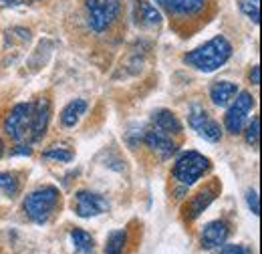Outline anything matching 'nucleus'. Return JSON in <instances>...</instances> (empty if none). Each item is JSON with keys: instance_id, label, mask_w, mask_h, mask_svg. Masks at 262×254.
Masks as SVG:
<instances>
[{"instance_id": "nucleus-10", "label": "nucleus", "mask_w": 262, "mask_h": 254, "mask_svg": "<svg viewBox=\"0 0 262 254\" xmlns=\"http://www.w3.org/2000/svg\"><path fill=\"white\" fill-rule=\"evenodd\" d=\"M143 141L154 154H158L162 159L171 158L176 154V150H178V143L173 141V137L164 133V131H160V129H156V127H151V129H147L143 133Z\"/></svg>"}, {"instance_id": "nucleus-16", "label": "nucleus", "mask_w": 262, "mask_h": 254, "mask_svg": "<svg viewBox=\"0 0 262 254\" xmlns=\"http://www.w3.org/2000/svg\"><path fill=\"white\" fill-rule=\"evenodd\" d=\"M85 111H87V101H83V99L71 101L61 111V123L65 127H75L79 123V119L85 115Z\"/></svg>"}, {"instance_id": "nucleus-6", "label": "nucleus", "mask_w": 262, "mask_h": 254, "mask_svg": "<svg viewBox=\"0 0 262 254\" xmlns=\"http://www.w3.org/2000/svg\"><path fill=\"white\" fill-rule=\"evenodd\" d=\"M254 107V97L250 95L248 91H238L236 97H234V103L230 105L228 113L224 117V125H226V131L232 133V135H238L242 133V129L248 121V113L252 111Z\"/></svg>"}, {"instance_id": "nucleus-22", "label": "nucleus", "mask_w": 262, "mask_h": 254, "mask_svg": "<svg viewBox=\"0 0 262 254\" xmlns=\"http://www.w3.org/2000/svg\"><path fill=\"white\" fill-rule=\"evenodd\" d=\"M240 8H242V12H244L254 25H258V16H260V14H258V6H256V4H252L250 0H242V2H240Z\"/></svg>"}, {"instance_id": "nucleus-23", "label": "nucleus", "mask_w": 262, "mask_h": 254, "mask_svg": "<svg viewBox=\"0 0 262 254\" xmlns=\"http://www.w3.org/2000/svg\"><path fill=\"white\" fill-rule=\"evenodd\" d=\"M220 254H252V250L244 244H222L220 246Z\"/></svg>"}, {"instance_id": "nucleus-1", "label": "nucleus", "mask_w": 262, "mask_h": 254, "mask_svg": "<svg viewBox=\"0 0 262 254\" xmlns=\"http://www.w3.org/2000/svg\"><path fill=\"white\" fill-rule=\"evenodd\" d=\"M49 119H51L49 99L40 97L31 103H18L4 117V133L14 143L31 145L45 135L49 127Z\"/></svg>"}, {"instance_id": "nucleus-4", "label": "nucleus", "mask_w": 262, "mask_h": 254, "mask_svg": "<svg viewBox=\"0 0 262 254\" xmlns=\"http://www.w3.org/2000/svg\"><path fill=\"white\" fill-rule=\"evenodd\" d=\"M210 170V159L198 152H186L176 159L171 176L176 182H180L182 186L190 188L194 186L198 180H202L206 176V172Z\"/></svg>"}, {"instance_id": "nucleus-17", "label": "nucleus", "mask_w": 262, "mask_h": 254, "mask_svg": "<svg viewBox=\"0 0 262 254\" xmlns=\"http://www.w3.org/2000/svg\"><path fill=\"white\" fill-rule=\"evenodd\" d=\"M71 240H73V246L79 254H93L95 252V242H93V236L81 228H73L71 230Z\"/></svg>"}, {"instance_id": "nucleus-15", "label": "nucleus", "mask_w": 262, "mask_h": 254, "mask_svg": "<svg viewBox=\"0 0 262 254\" xmlns=\"http://www.w3.org/2000/svg\"><path fill=\"white\" fill-rule=\"evenodd\" d=\"M135 18L141 27H158L162 23V12L147 0L135 2Z\"/></svg>"}, {"instance_id": "nucleus-8", "label": "nucleus", "mask_w": 262, "mask_h": 254, "mask_svg": "<svg viewBox=\"0 0 262 254\" xmlns=\"http://www.w3.org/2000/svg\"><path fill=\"white\" fill-rule=\"evenodd\" d=\"M75 214L81 218H91V216H99L103 212L109 210V202L95 192L81 190L75 194V202H73Z\"/></svg>"}, {"instance_id": "nucleus-26", "label": "nucleus", "mask_w": 262, "mask_h": 254, "mask_svg": "<svg viewBox=\"0 0 262 254\" xmlns=\"http://www.w3.org/2000/svg\"><path fill=\"white\" fill-rule=\"evenodd\" d=\"M0 2H4V4H8V6H16V4H23L25 0H0Z\"/></svg>"}, {"instance_id": "nucleus-11", "label": "nucleus", "mask_w": 262, "mask_h": 254, "mask_svg": "<svg viewBox=\"0 0 262 254\" xmlns=\"http://www.w3.org/2000/svg\"><path fill=\"white\" fill-rule=\"evenodd\" d=\"M176 18H194L204 12L208 0H156Z\"/></svg>"}, {"instance_id": "nucleus-24", "label": "nucleus", "mask_w": 262, "mask_h": 254, "mask_svg": "<svg viewBox=\"0 0 262 254\" xmlns=\"http://www.w3.org/2000/svg\"><path fill=\"white\" fill-rule=\"evenodd\" d=\"M246 202H248V208L252 210V214L254 216H258L260 214V206H258V194L254 190H248L246 194Z\"/></svg>"}, {"instance_id": "nucleus-9", "label": "nucleus", "mask_w": 262, "mask_h": 254, "mask_svg": "<svg viewBox=\"0 0 262 254\" xmlns=\"http://www.w3.org/2000/svg\"><path fill=\"white\" fill-rule=\"evenodd\" d=\"M230 236V226L226 220H212L202 228V234H200V244L202 248L206 250H212V248H220Z\"/></svg>"}, {"instance_id": "nucleus-5", "label": "nucleus", "mask_w": 262, "mask_h": 254, "mask_svg": "<svg viewBox=\"0 0 262 254\" xmlns=\"http://www.w3.org/2000/svg\"><path fill=\"white\" fill-rule=\"evenodd\" d=\"M121 10V0H85L87 25L93 32H105L113 27Z\"/></svg>"}, {"instance_id": "nucleus-27", "label": "nucleus", "mask_w": 262, "mask_h": 254, "mask_svg": "<svg viewBox=\"0 0 262 254\" xmlns=\"http://www.w3.org/2000/svg\"><path fill=\"white\" fill-rule=\"evenodd\" d=\"M2 156H4V141L0 139V158H2Z\"/></svg>"}, {"instance_id": "nucleus-25", "label": "nucleus", "mask_w": 262, "mask_h": 254, "mask_svg": "<svg viewBox=\"0 0 262 254\" xmlns=\"http://www.w3.org/2000/svg\"><path fill=\"white\" fill-rule=\"evenodd\" d=\"M250 83L252 85H260V67L258 65H254L252 71H250Z\"/></svg>"}, {"instance_id": "nucleus-13", "label": "nucleus", "mask_w": 262, "mask_h": 254, "mask_svg": "<svg viewBox=\"0 0 262 254\" xmlns=\"http://www.w3.org/2000/svg\"><path fill=\"white\" fill-rule=\"evenodd\" d=\"M151 125L160 131H164L167 135H180L182 133V121L178 119V115L169 109H158L151 115Z\"/></svg>"}, {"instance_id": "nucleus-20", "label": "nucleus", "mask_w": 262, "mask_h": 254, "mask_svg": "<svg viewBox=\"0 0 262 254\" xmlns=\"http://www.w3.org/2000/svg\"><path fill=\"white\" fill-rule=\"evenodd\" d=\"M42 158L45 159H53V161H61V163H67L73 159V152L65 147V145H53L49 147L47 152H42Z\"/></svg>"}, {"instance_id": "nucleus-19", "label": "nucleus", "mask_w": 262, "mask_h": 254, "mask_svg": "<svg viewBox=\"0 0 262 254\" xmlns=\"http://www.w3.org/2000/svg\"><path fill=\"white\" fill-rule=\"evenodd\" d=\"M0 190L4 192L8 198H14L20 190L18 176L12 172H0Z\"/></svg>"}, {"instance_id": "nucleus-12", "label": "nucleus", "mask_w": 262, "mask_h": 254, "mask_svg": "<svg viewBox=\"0 0 262 254\" xmlns=\"http://www.w3.org/2000/svg\"><path fill=\"white\" fill-rule=\"evenodd\" d=\"M218 190H220L218 184H212V186L202 188L196 196H192V200L186 204V218H188V220H196L198 216L216 200Z\"/></svg>"}, {"instance_id": "nucleus-2", "label": "nucleus", "mask_w": 262, "mask_h": 254, "mask_svg": "<svg viewBox=\"0 0 262 254\" xmlns=\"http://www.w3.org/2000/svg\"><path fill=\"white\" fill-rule=\"evenodd\" d=\"M232 57V45L226 36L218 34L212 40H208L206 45L198 47L194 51H190L188 55H184V63L194 67L198 71L204 73H212L216 69H220L222 65H226Z\"/></svg>"}, {"instance_id": "nucleus-7", "label": "nucleus", "mask_w": 262, "mask_h": 254, "mask_svg": "<svg viewBox=\"0 0 262 254\" xmlns=\"http://www.w3.org/2000/svg\"><path fill=\"white\" fill-rule=\"evenodd\" d=\"M188 123L206 141H220L222 139V127H220V123L214 121L210 117V113L204 107H200V105H192V109L188 113Z\"/></svg>"}, {"instance_id": "nucleus-14", "label": "nucleus", "mask_w": 262, "mask_h": 254, "mask_svg": "<svg viewBox=\"0 0 262 254\" xmlns=\"http://www.w3.org/2000/svg\"><path fill=\"white\" fill-rule=\"evenodd\" d=\"M238 93V87L236 83H230V81H216L210 89V99L216 107H226L228 103L234 101V97Z\"/></svg>"}, {"instance_id": "nucleus-21", "label": "nucleus", "mask_w": 262, "mask_h": 254, "mask_svg": "<svg viewBox=\"0 0 262 254\" xmlns=\"http://www.w3.org/2000/svg\"><path fill=\"white\" fill-rule=\"evenodd\" d=\"M244 137H246V143L248 145H252V147L258 145V141H260V117H254L248 123L246 131H244Z\"/></svg>"}, {"instance_id": "nucleus-18", "label": "nucleus", "mask_w": 262, "mask_h": 254, "mask_svg": "<svg viewBox=\"0 0 262 254\" xmlns=\"http://www.w3.org/2000/svg\"><path fill=\"white\" fill-rule=\"evenodd\" d=\"M127 244V232L125 230H115L109 234L105 242V254H123Z\"/></svg>"}, {"instance_id": "nucleus-3", "label": "nucleus", "mask_w": 262, "mask_h": 254, "mask_svg": "<svg viewBox=\"0 0 262 254\" xmlns=\"http://www.w3.org/2000/svg\"><path fill=\"white\" fill-rule=\"evenodd\" d=\"M59 202H61V194L55 186H42L27 194L23 202V210L27 218L33 220L34 224H45L55 214Z\"/></svg>"}]
</instances>
